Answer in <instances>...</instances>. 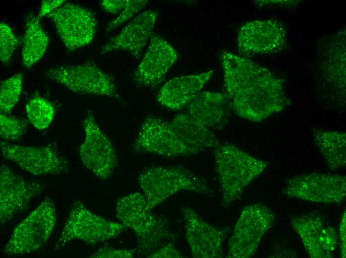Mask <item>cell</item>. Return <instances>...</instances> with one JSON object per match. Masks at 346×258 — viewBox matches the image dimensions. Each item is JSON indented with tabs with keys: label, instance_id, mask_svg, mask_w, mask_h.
<instances>
[{
	"label": "cell",
	"instance_id": "d4e9b609",
	"mask_svg": "<svg viewBox=\"0 0 346 258\" xmlns=\"http://www.w3.org/2000/svg\"><path fill=\"white\" fill-rule=\"evenodd\" d=\"M25 111L30 123L39 130L47 128L54 118L55 111L52 104L40 96L30 99L25 105Z\"/></svg>",
	"mask_w": 346,
	"mask_h": 258
},
{
	"label": "cell",
	"instance_id": "f1b7e54d",
	"mask_svg": "<svg viewBox=\"0 0 346 258\" xmlns=\"http://www.w3.org/2000/svg\"><path fill=\"white\" fill-rule=\"evenodd\" d=\"M147 1L144 0H125L124 7L121 13L107 24L106 31H111L130 19L144 8Z\"/></svg>",
	"mask_w": 346,
	"mask_h": 258
},
{
	"label": "cell",
	"instance_id": "277c9868",
	"mask_svg": "<svg viewBox=\"0 0 346 258\" xmlns=\"http://www.w3.org/2000/svg\"><path fill=\"white\" fill-rule=\"evenodd\" d=\"M138 181L147 206L151 210L180 191H190L206 195L213 193L203 178L181 166L148 168L140 174Z\"/></svg>",
	"mask_w": 346,
	"mask_h": 258
},
{
	"label": "cell",
	"instance_id": "9c48e42d",
	"mask_svg": "<svg viewBox=\"0 0 346 258\" xmlns=\"http://www.w3.org/2000/svg\"><path fill=\"white\" fill-rule=\"evenodd\" d=\"M83 127L85 139L79 147L80 159L95 176L106 180L112 176L118 164L115 147L90 111L83 121Z\"/></svg>",
	"mask_w": 346,
	"mask_h": 258
},
{
	"label": "cell",
	"instance_id": "484cf974",
	"mask_svg": "<svg viewBox=\"0 0 346 258\" xmlns=\"http://www.w3.org/2000/svg\"><path fill=\"white\" fill-rule=\"evenodd\" d=\"M23 79L22 73H18L1 82L0 113L10 114L17 104L22 90Z\"/></svg>",
	"mask_w": 346,
	"mask_h": 258
},
{
	"label": "cell",
	"instance_id": "ffe728a7",
	"mask_svg": "<svg viewBox=\"0 0 346 258\" xmlns=\"http://www.w3.org/2000/svg\"><path fill=\"white\" fill-rule=\"evenodd\" d=\"M213 70L180 76L166 83L159 90L157 101L166 108L178 110L186 106L201 91L214 74Z\"/></svg>",
	"mask_w": 346,
	"mask_h": 258
},
{
	"label": "cell",
	"instance_id": "3957f363",
	"mask_svg": "<svg viewBox=\"0 0 346 258\" xmlns=\"http://www.w3.org/2000/svg\"><path fill=\"white\" fill-rule=\"evenodd\" d=\"M214 157L222 192V204L225 207L238 199L245 188L268 165L267 162L229 143L216 147Z\"/></svg>",
	"mask_w": 346,
	"mask_h": 258
},
{
	"label": "cell",
	"instance_id": "8fae6325",
	"mask_svg": "<svg viewBox=\"0 0 346 258\" xmlns=\"http://www.w3.org/2000/svg\"><path fill=\"white\" fill-rule=\"evenodd\" d=\"M3 157L35 176L57 175L68 172L65 157L51 144L42 146L13 144L1 140Z\"/></svg>",
	"mask_w": 346,
	"mask_h": 258
},
{
	"label": "cell",
	"instance_id": "6da1fadb",
	"mask_svg": "<svg viewBox=\"0 0 346 258\" xmlns=\"http://www.w3.org/2000/svg\"><path fill=\"white\" fill-rule=\"evenodd\" d=\"M221 60L225 95L238 116L260 122L289 105L282 80L268 69L228 51Z\"/></svg>",
	"mask_w": 346,
	"mask_h": 258
},
{
	"label": "cell",
	"instance_id": "8992f818",
	"mask_svg": "<svg viewBox=\"0 0 346 258\" xmlns=\"http://www.w3.org/2000/svg\"><path fill=\"white\" fill-rule=\"evenodd\" d=\"M127 227L91 211L80 201L75 202L64 225L56 247L79 240L87 245L114 239Z\"/></svg>",
	"mask_w": 346,
	"mask_h": 258
},
{
	"label": "cell",
	"instance_id": "5b68a950",
	"mask_svg": "<svg viewBox=\"0 0 346 258\" xmlns=\"http://www.w3.org/2000/svg\"><path fill=\"white\" fill-rule=\"evenodd\" d=\"M56 222L55 203L47 197L14 228L4 247V254L19 256L39 250L49 239Z\"/></svg>",
	"mask_w": 346,
	"mask_h": 258
},
{
	"label": "cell",
	"instance_id": "603a6c76",
	"mask_svg": "<svg viewBox=\"0 0 346 258\" xmlns=\"http://www.w3.org/2000/svg\"><path fill=\"white\" fill-rule=\"evenodd\" d=\"M38 16L30 14L26 19L21 56L22 64L29 68L43 56L48 48L49 38Z\"/></svg>",
	"mask_w": 346,
	"mask_h": 258
},
{
	"label": "cell",
	"instance_id": "f546056e",
	"mask_svg": "<svg viewBox=\"0 0 346 258\" xmlns=\"http://www.w3.org/2000/svg\"><path fill=\"white\" fill-rule=\"evenodd\" d=\"M137 249H117L104 247L98 250L90 256L93 258H131L134 257Z\"/></svg>",
	"mask_w": 346,
	"mask_h": 258
},
{
	"label": "cell",
	"instance_id": "ba28073f",
	"mask_svg": "<svg viewBox=\"0 0 346 258\" xmlns=\"http://www.w3.org/2000/svg\"><path fill=\"white\" fill-rule=\"evenodd\" d=\"M274 220L273 213L262 204L245 207L229 240L226 257L248 258L253 256Z\"/></svg>",
	"mask_w": 346,
	"mask_h": 258
},
{
	"label": "cell",
	"instance_id": "9a60e30c",
	"mask_svg": "<svg viewBox=\"0 0 346 258\" xmlns=\"http://www.w3.org/2000/svg\"><path fill=\"white\" fill-rule=\"evenodd\" d=\"M286 43L284 25L273 19L247 22L241 27L237 36L239 51L248 55L278 53Z\"/></svg>",
	"mask_w": 346,
	"mask_h": 258
},
{
	"label": "cell",
	"instance_id": "7a4b0ae2",
	"mask_svg": "<svg viewBox=\"0 0 346 258\" xmlns=\"http://www.w3.org/2000/svg\"><path fill=\"white\" fill-rule=\"evenodd\" d=\"M116 216L119 222L135 233L137 251L147 256L161 246L174 242L177 238L168 221L149 209L143 194L134 192L118 199Z\"/></svg>",
	"mask_w": 346,
	"mask_h": 258
},
{
	"label": "cell",
	"instance_id": "d6986e66",
	"mask_svg": "<svg viewBox=\"0 0 346 258\" xmlns=\"http://www.w3.org/2000/svg\"><path fill=\"white\" fill-rule=\"evenodd\" d=\"M158 15L159 13L154 10H148L137 15L103 45L100 53L123 50L137 59H140L143 49L153 35Z\"/></svg>",
	"mask_w": 346,
	"mask_h": 258
},
{
	"label": "cell",
	"instance_id": "1f68e13d",
	"mask_svg": "<svg viewBox=\"0 0 346 258\" xmlns=\"http://www.w3.org/2000/svg\"><path fill=\"white\" fill-rule=\"evenodd\" d=\"M65 0H43L42 1L40 11L37 16L40 19L47 16L51 12L60 7L65 3Z\"/></svg>",
	"mask_w": 346,
	"mask_h": 258
},
{
	"label": "cell",
	"instance_id": "52a82bcc",
	"mask_svg": "<svg viewBox=\"0 0 346 258\" xmlns=\"http://www.w3.org/2000/svg\"><path fill=\"white\" fill-rule=\"evenodd\" d=\"M44 74L79 94L120 99L113 78L93 63L56 66L47 70Z\"/></svg>",
	"mask_w": 346,
	"mask_h": 258
},
{
	"label": "cell",
	"instance_id": "836d02e7",
	"mask_svg": "<svg viewBox=\"0 0 346 258\" xmlns=\"http://www.w3.org/2000/svg\"><path fill=\"white\" fill-rule=\"evenodd\" d=\"M341 253L342 258H346V212H344L340 225Z\"/></svg>",
	"mask_w": 346,
	"mask_h": 258
},
{
	"label": "cell",
	"instance_id": "d6a6232c",
	"mask_svg": "<svg viewBox=\"0 0 346 258\" xmlns=\"http://www.w3.org/2000/svg\"><path fill=\"white\" fill-rule=\"evenodd\" d=\"M125 0H103L100 3L101 7L111 14L119 13L124 7Z\"/></svg>",
	"mask_w": 346,
	"mask_h": 258
},
{
	"label": "cell",
	"instance_id": "5bb4252c",
	"mask_svg": "<svg viewBox=\"0 0 346 258\" xmlns=\"http://www.w3.org/2000/svg\"><path fill=\"white\" fill-rule=\"evenodd\" d=\"M40 182L27 180L8 166L0 169V222L3 224L27 209L33 197L44 189Z\"/></svg>",
	"mask_w": 346,
	"mask_h": 258
},
{
	"label": "cell",
	"instance_id": "44dd1931",
	"mask_svg": "<svg viewBox=\"0 0 346 258\" xmlns=\"http://www.w3.org/2000/svg\"><path fill=\"white\" fill-rule=\"evenodd\" d=\"M186 107L187 114L213 130L225 128L231 110L225 95L212 91H200Z\"/></svg>",
	"mask_w": 346,
	"mask_h": 258
},
{
	"label": "cell",
	"instance_id": "e0dca14e",
	"mask_svg": "<svg viewBox=\"0 0 346 258\" xmlns=\"http://www.w3.org/2000/svg\"><path fill=\"white\" fill-rule=\"evenodd\" d=\"M174 48L158 34H153L150 44L136 68L133 80L138 86L155 88L164 81L177 60Z\"/></svg>",
	"mask_w": 346,
	"mask_h": 258
},
{
	"label": "cell",
	"instance_id": "7c38bea8",
	"mask_svg": "<svg viewBox=\"0 0 346 258\" xmlns=\"http://www.w3.org/2000/svg\"><path fill=\"white\" fill-rule=\"evenodd\" d=\"M133 147L138 152L167 157L196 154L178 138L169 122L154 116H149L143 121Z\"/></svg>",
	"mask_w": 346,
	"mask_h": 258
},
{
	"label": "cell",
	"instance_id": "4fadbf2b",
	"mask_svg": "<svg viewBox=\"0 0 346 258\" xmlns=\"http://www.w3.org/2000/svg\"><path fill=\"white\" fill-rule=\"evenodd\" d=\"M283 193L310 201L340 202L346 196V177L316 173L296 176L287 181Z\"/></svg>",
	"mask_w": 346,
	"mask_h": 258
},
{
	"label": "cell",
	"instance_id": "ac0fdd59",
	"mask_svg": "<svg viewBox=\"0 0 346 258\" xmlns=\"http://www.w3.org/2000/svg\"><path fill=\"white\" fill-rule=\"evenodd\" d=\"M291 224L310 257H333L337 247V234L321 217L314 215L296 217Z\"/></svg>",
	"mask_w": 346,
	"mask_h": 258
},
{
	"label": "cell",
	"instance_id": "4dcf8cb0",
	"mask_svg": "<svg viewBox=\"0 0 346 258\" xmlns=\"http://www.w3.org/2000/svg\"><path fill=\"white\" fill-rule=\"evenodd\" d=\"M184 257L173 242L167 243L149 255L150 258H180Z\"/></svg>",
	"mask_w": 346,
	"mask_h": 258
},
{
	"label": "cell",
	"instance_id": "83f0119b",
	"mask_svg": "<svg viewBox=\"0 0 346 258\" xmlns=\"http://www.w3.org/2000/svg\"><path fill=\"white\" fill-rule=\"evenodd\" d=\"M18 40L12 29L6 23H0V59L4 64H8L17 46Z\"/></svg>",
	"mask_w": 346,
	"mask_h": 258
},
{
	"label": "cell",
	"instance_id": "7402d4cb",
	"mask_svg": "<svg viewBox=\"0 0 346 258\" xmlns=\"http://www.w3.org/2000/svg\"><path fill=\"white\" fill-rule=\"evenodd\" d=\"M169 123L178 138L196 154L220 144L213 130L186 112L176 115Z\"/></svg>",
	"mask_w": 346,
	"mask_h": 258
},
{
	"label": "cell",
	"instance_id": "cb8c5ba5",
	"mask_svg": "<svg viewBox=\"0 0 346 258\" xmlns=\"http://www.w3.org/2000/svg\"><path fill=\"white\" fill-rule=\"evenodd\" d=\"M346 133L343 132L313 130V138L327 165L337 170L346 165Z\"/></svg>",
	"mask_w": 346,
	"mask_h": 258
},
{
	"label": "cell",
	"instance_id": "4316f807",
	"mask_svg": "<svg viewBox=\"0 0 346 258\" xmlns=\"http://www.w3.org/2000/svg\"><path fill=\"white\" fill-rule=\"evenodd\" d=\"M28 122L24 119L0 113V136L1 140H15L20 139L26 132Z\"/></svg>",
	"mask_w": 346,
	"mask_h": 258
},
{
	"label": "cell",
	"instance_id": "2e32d148",
	"mask_svg": "<svg viewBox=\"0 0 346 258\" xmlns=\"http://www.w3.org/2000/svg\"><path fill=\"white\" fill-rule=\"evenodd\" d=\"M185 237L195 258H220L224 256L223 243L227 229L219 228L203 220L192 209L182 208Z\"/></svg>",
	"mask_w": 346,
	"mask_h": 258
},
{
	"label": "cell",
	"instance_id": "30bf717a",
	"mask_svg": "<svg viewBox=\"0 0 346 258\" xmlns=\"http://www.w3.org/2000/svg\"><path fill=\"white\" fill-rule=\"evenodd\" d=\"M46 16L53 21L68 52L88 45L95 34L97 23L93 14L80 5L65 3Z\"/></svg>",
	"mask_w": 346,
	"mask_h": 258
}]
</instances>
